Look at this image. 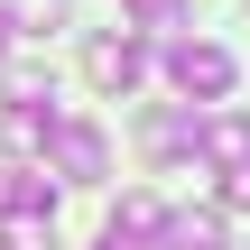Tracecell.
Here are the masks:
<instances>
[{
  "mask_svg": "<svg viewBox=\"0 0 250 250\" xmlns=\"http://www.w3.org/2000/svg\"><path fill=\"white\" fill-rule=\"evenodd\" d=\"M167 83H176L186 102H223V93L241 83V65H232V46H213V37H176V46H167Z\"/></svg>",
  "mask_w": 250,
  "mask_h": 250,
  "instance_id": "6da1fadb",
  "label": "cell"
},
{
  "mask_svg": "<svg viewBox=\"0 0 250 250\" xmlns=\"http://www.w3.org/2000/svg\"><path fill=\"white\" fill-rule=\"evenodd\" d=\"M65 186H93V176H111V139L93 130V121H46V148H37Z\"/></svg>",
  "mask_w": 250,
  "mask_h": 250,
  "instance_id": "7a4b0ae2",
  "label": "cell"
},
{
  "mask_svg": "<svg viewBox=\"0 0 250 250\" xmlns=\"http://www.w3.org/2000/svg\"><path fill=\"white\" fill-rule=\"evenodd\" d=\"M83 74H93V93H139V74H148V46H139V28H102L93 46H83Z\"/></svg>",
  "mask_w": 250,
  "mask_h": 250,
  "instance_id": "3957f363",
  "label": "cell"
},
{
  "mask_svg": "<svg viewBox=\"0 0 250 250\" xmlns=\"http://www.w3.org/2000/svg\"><path fill=\"white\" fill-rule=\"evenodd\" d=\"M195 158H204L213 176L250 167V111H204V121H195Z\"/></svg>",
  "mask_w": 250,
  "mask_h": 250,
  "instance_id": "277c9868",
  "label": "cell"
},
{
  "mask_svg": "<svg viewBox=\"0 0 250 250\" xmlns=\"http://www.w3.org/2000/svg\"><path fill=\"white\" fill-rule=\"evenodd\" d=\"M46 121H56L46 102H0V148L9 158H37L46 148Z\"/></svg>",
  "mask_w": 250,
  "mask_h": 250,
  "instance_id": "5b68a950",
  "label": "cell"
},
{
  "mask_svg": "<svg viewBox=\"0 0 250 250\" xmlns=\"http://www.w3.org/2000/svg\"><path fill=\"white\" fill-rule=\"evenodd\" d=\"M158 250H223V213H158Z\"/></svg>",
  "mask_w": 250,
  "mask_h": 250,
  "instance_id": "8992f818",
  "label": "cell"
},
{
  "mask_svg": "<svg viewBox=\"0 0 250 250\" xmlns=\"http://www.w3.org/2000/svg\"><path fill=\"white\" fill-rule=\"evenodd\" d=\"M148 158H195V111H148Z\"/></svg>",
  "mask_w": 250,
  "mask_h": 250,
  "instance_id": "52a82bcc",
  "label": "cell"
},
{
  "mask_svg": "<svg viewBox=\"0 0 250 250\" xmlns=\"http://www.w3.org/2000/svg\"><path fill=\"white\" fill-rule=\"evenodd\" d=\"M158 213H167L158 195H121V204H111V232H130V241H148V232H158Z\"/></svg>",
  "mask_w": 250,
  "mask_h": 250,
  "instance_id": "ba28073f",
  "label": "cell"
},
{
  "mask_svg": "<svg viewBox=\"0 0 250 250\" xmlns=\"http://www.w3.org/2000/svg\"><path fill=\"white\" fill-rule=\"evenodd\" d=\"M0 241L9 250H46L56 241V213H0Z\"/></svg>",
  "mask_w": 250,
  "mask_h": 250,
  "instance_id": "9c48e42d",
  "label": "cell"
},
{
  "mask_svg": "<svg viewBox=\"0 0 250 250\" xmlns=\"http://www.w3.org/2000/svg\"><path fill=\"white\" fill-rule=\"evenodd\" d=\"M9 65V102H46V56H0Z\"/></svg>",
  "mask_w": 250,
  "mask_h": 250,
  "instance_id": "30bf717a",
  "label": "cell"
},
{
  "mask_svg": "<svg viewBox=\"0 0 250 250\" xmlns=\"http://www.w3.org/2000/svg\"><path fill=\"white\" fill-rule=\"evenodd\" d=\"M121 9H130V28H176L186 19V0H121Z\"/></svg>",
  "mask_w": 250,
  "mask_h": 250,
  "instance_id": "8fae6325",
  "label": "cell"
},
{
  "mask_svg": "<svg viewBox=\"0 0 250 250\" xmlns=\"http://www.w3.org/2000/svg\"><path fill=\"white\" fill-rule=\"evenodd\" d=\"M223 213H250V167H232V176H223Z\"/></svg>",
  "mask_w": 250,
  "mask_h": 250,
  "instance_id": "7c38bea8",
  "label": "cell"
},
{
  "mask_svg": "<svg viewBox=\"0 0 250 250\" xmlns=\"http://www.w3.org/2000/svg\"><path fill=\"white\" fill-rule=\"evenodd\" d=\"M93 250H148V241H130V232H102V241H93Z\"/></svg>",
  "mask_w": 250,
  "mask_h": 250,
  "instance_id": "4fadbf2b",
  "label": "cell"
},
{
  "mask_svg": "<svg viewBox=\"0 0 250 250\" xmlns=\"http://www.w3.org/2000/svg\"><path fill=\"white\" fill-rule=\"evenodd\" d=\"M9 46H19V19H9V9H0V56H9Z\"/></svg>",
  "mask_w": 250,
  "mask_h": 250,
  "instance_id": "5bb4252c",
  "label": "cell"
},
{
  "mask_svg": "<svg viewBox=\"0 0 250 250\" xmlns=\"http://www.w3.org/2000/svg\"><path fill=\"white\" fill-rule=\"evenodd\" d=\"M0 204H9V167H0Z\"/></svg>",
  "mask_w": 250,
  "mask_h": 250,
  "instance_id": "9a60e30c",
  "label": "cell"
},
{
  "mask_svg": "<svg viewBox=\"0 0 250 250\" xmlns=\"http://www.w3.org/2000/svg\"><path fill=\"white\" fill-rule=\"evenodd\" d=\"M0 250H9V241H0Z\"/></svg>",
  "mask_w": 250,
  "mask_h": 250,
  "instance_id": "2e32d148",
  "label": "cell"
}]
</instances>
